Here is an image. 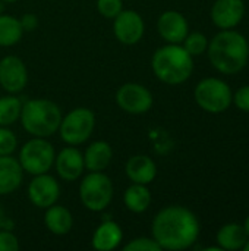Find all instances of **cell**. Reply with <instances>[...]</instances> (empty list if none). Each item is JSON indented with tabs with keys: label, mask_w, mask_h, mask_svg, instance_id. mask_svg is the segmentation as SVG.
<instances>
[{
	"label": "cell",
	"mask_w": 249,
	"mask_h": 251,
	"mask_svg": "<svg viewBox=\"0 0 249 251\" xmlns=\"http://www.w3.org/2000/svg\"><path fill=\"white\" fill-rule=\"evenodd\" d=\"M200 221L183 206H167L153 219L151 234L161 250L181 251L191 249L200 237Z\"/></svg>",
	"instance_id": "1"
},
{
	"label": "cell",
	"mask_w": 249,
	"mask_h": 251,
	"mask_svg": "<svg viewBox=\"0 0 249 251\" xmlns=\"http://www.w3.org/2000/svg\"><path fill=\"white\" fill-rule=\"evenodd\" d=\"M210 63L225 75L241 72L249 59L248 40L235 29H220L207 47Z\"/></svg>",
	"instance_id": "2"
},
{
	"label": "cell",
	"mask_w": 249,
	"mask_h": 251,
	"mask_svg": "<svg viewBox=\"0 0 249 251\" xmlns=\"http://www.w3.org/2000/svg\"><path fill=\"white\" fill-rule=\"evenodd\" d=\"M151 68L161 82L179 85L191 78L194 72V57L183 49V46L167 43L154 51Z\"/></svg>",
	"instance_id": "3"
},
{
	"label": "cell",
	"mask_w": 249,
	"mask_h": 251,
	"mask_svg": "<svg viewBox=\"0 0 249 251\" xmlns=\"http://www.w3.org/2000/svg\"><path fill=\"white\" fill-rule=\"evenodd\" d=\"M60 107L48 99H32L22 104L21 124L32 137L47 138L59 131L62 122Z\"/></svg>",
	"instance_id": "4"
},
{
	"label": "cell",
	"mask_w": 249,
	"mask_h": 251,
	"mask_svg": "<svg viewBox=\"0 0 249 251\" xmlns=\"http://www.w3.org/2000/svg\"><path fill=\"white\" fill-rule=\"evenodd\" d=\"M194 97L203 110L213 115L226 112L233 103V93L229 84L214 76L201 79L194 90Z\"/></svg>",
	"instance_id": "5"
},
{
	"label": "cell",
	"mask_w": 249,
	"mask_h": 251,
	"mask_svg": "<svg viewBox=\"0 0 249 251\" xmlns=\"http://www.w3.org/2000/svg\"><path fill=\"white\" fill-rule=\"evenodd\" d=\"M79 200L90 212H103L113 200V184L104 172H90L79 184Z\"/></svg>",
	"instance_id": "6"
},
{
	"label": "cell",
	"mask_w": 249,
	"mask_h": 251,
	"mask_svg": "<svg viewBox=\"0 0 249 251\" xmlns=\"http://www.w3.org/2000/svg\"><path fill=\"white\" fill-rule=\"evenodd\" d=\"M54 157L56 151L51 143H48L45 138L34 137L22 146L18 160L23 172L34 176L47 174L48 169L54 165Z\"/></svg>",
	"instance_id": "7"
},
{
	"label": "cell",
	"mask_w": 249,
	"mask_h": 251,
	"mask_svg": "<svg viewBox=\"0 0 249 251\" xmlns=\"http://www.w3.org/2000/svg\"><path fill=\"white\" fill-rule=\"evenodd\" d=\"M95 115L91 109L76 107L62 118L59 132L62 140L69 146L84 144L94 132Z\"/></svg>",
	"instance_id": "8"
},
{
	"label": "cell",
	"mask_w": 249,
	"mask_h": 251,
	"mask_svg": "<svg viewBox=\"0 0 249 251\" xmlns=\"http://www.w3.org/2000/svg\"><path fill=\"white\" fill-rule=\"evenodd\" d=\"M117 106L129 115H144L154 103L151 91L138 82H126L116 91Z\"/></svg>",
	"instance_id": "9"
},
{
	"label": "cell",
	"mask_w": 249,
	"mask_h": 251,
	"mask_svg": "<svg viewBox=\"0 0 249 251\" xmlns=\"http://www.w3.org/2000/svg\"><path fill=\"white\" fill-rule=\"evenodd\" d=\"M113 32L116 40L125 46L138 44L145 32L144 19L135 10H122L113 19Z\"/></svg>",
	"instance_id": "10"
},
{
	"label": "cell",
	"mask_w": 249,
	"mask_h": 251,
	"mask_svg": "<svg viewBox=\"0 0 249 251\" xmlns=\"http://www.w3.org/2000/svg\"><path fill=\"white\" fill-rule=\"evenodd\" d=\"M60 197V185L54 176L48 174L34 175L28 185V199L38 209H47L57 203Z\"/></svg>",
	"instance_id": "11"
},
{
	"label": "cell",
	"mask_w": 249,
	"mask_h": 251,
	"mask_svg": "<svg viewBox=\"0 0 249 251\" xmlns=\"http://www.w3.org/2000/svg\"><path fill=\"white\" fill-rule=\"evenodd\" d=\"M28 82V71L23 60L9 54L0 60V85L9 94L21 93Z\"/></svg>",
	"instance_id": "12"
},
{
	"label": "cell",
	"mask_w": 249,
	"mask_h": 251,
	"mask_svg": "<svg viewBox=\"0 0 249 251\" xmlns=\"http://www.w3.org/2000/svg\"><path fill=\"white\" fill-rule=\"evenodd\" d=\"M157 31L166 43L181 44L189 32V25L183 13L178 10H166L158 16Z\"/></svg>",
	"instance_id": "13"
},
{
	"label": "cell",
	"mask_w": 249,
	"mask_h": 251,
	"mask_svg": "<svg viewBox=\"0 0 249 251\" xmlns=\"http://www.w3.org/2000/svg\"><path fill=\"white\" fill-rule=\"evenodd\" d=\"M245 16L244 0H216L211 7V21L220 29H233Z\"/></svg>",
	"instance_id": "14"
},
{
	"label": "cell",
	"mask_w": 249,
	"mask_h": 251,
	"mask_svg": "<svg viewBox=\"0 0 249 251\" xmlns=\"http://www.w3.org/2000/svg\"><path fill=\"white\" fill-rule=\"evenodd\" d=\"M54 168L60 179L72 182L82 176L85 163H84V154L75 147L69 146L62 149L56 157H54Z\"/></svg>",
	"instance_id": "15"
},
{
	"label": "cell",
	"mask_w": 249,
	"mask_h": 251,
	"mask_svg": "<svg viewBox=\"0 0 249 251\" xmlns=\"http://www.w3.org/2000/svg\"><path fill=\"white\" fill-rule=\"evenodd\" d=\"M125 174L131 182L148 185L157 176V165L145 154H135L128 159L125 165Z\"/></svg>",
	"instance_id": "16"
},
{
	"label": "cell",
	"mask_w": 249,
	"mask_h": 251,
	"mask_svg": "<svg viewBox=\"0 0 249 251\" xmlns=\"http://www.w3.org/2000/svg\"><path fill=\"white\" fill-rule=\"evenodd\" d=\"M23 179V169L18 159L0 156V196H9L16 191Z\"/></svg>",
	"instance_id": "17"
},
{
	"label": "cell",
	"mask_w": 249,
	"mask_h": 251,
	"mask_svg": "<svg viewBox=\"0 0 249 251\" xmlns=\"http://www.w3.org/2000/svg\"><path fill=\"white\" fill-rule=\"evenodd\" d=\"M123 240V232L114 221H104L92 234L91 246L97 251H112L119 247Z\"/></svg>",
	"instance_id": "18"
},
{
	"label": "cell",
	"mask_w": 249,
	"mask_h": 251,
	"mask_svg": "<svg viewBox=\"0 0 249 251\" xmlns=\"http://www.w3.org/2000/svg\"><path fill=\"white\" fill-rule=\"evenodd\" d=\"M113 159V149L107 141L91 143L84 153V163L88 172H104Z\"/></svg>",
	"instance_id": "19"
},
{
	"label": "cell",
	"mask_w": 249,
	"mask_h": 251,
	"mask_svg": "<svg viewBox=\"0 0 249 251\" xmlns=\"http://www.w3.org/2000/svg\"><path fill=\"white\" fill-rule=\"evenodd\" d=\"M44 225L54 235H66L73 226V216L69 209L56 203L45 209Z\"/></svg>",
	"instance_id": "20"
},
{
	"label": "cell",
	"mask_w": 249,
	"mask_h": 251,
	"mask_svg": "<svg viewBox=\"0 0 249 251\" xmlns=\"http://www.w3.org/2000/svg\"><path fill=\"white\" fill-rule=\"evenodd\" d=\"M216 240L222 250L236 251L244 249L248 235L241 224H226L219 229Z\"/></svg>",
	"instance_id": "21"
},
{
	"label": "cell",
	"mask_w": 249,
	"mask_h": 251,
	"mask_svg": "<svg viewBox=\"0 0 249 251\" xmlns=\"http://www.w3.org/2000/svg\"><path fill=\"white\" fill-rule=\"evenodd\" d=\"M123 203L132 213H144L151 204V193L144 184L129 185L123 194Z\"/></svg>",
	"instance_id": "22"
},
{
	"label": "cell",
	"mask_w": 249,
	"mask_h": 251,
	"mask_svg": "<svg viewBox=\"0 0 249 251\" xmlns=\"http://www.w3.org/2000/svg\"><path fill=\"white\" fill-rule=\"evenodd\" d=\"M23 28L18 18L0 15V47H12L21 41Z\"/></svg>",
	"instance_id": "23"
},
{
	"label": "cell",
	"mask_w": 249,
	"mask_h": 251,
	"mask_svg": "<svg viewBox=\"0 0 249 251\" xmlns=\"http://www.w3.org/2000/svg\"><path fill=\"white\" fill-rule=\"evenodd\" d=\"M22 101L13 94L0 97V126H10L21 118Z\"/></svg>",
	"instance_id": "24"
},
{
	"label": "cell",
	"mask_w": 249,
	"mask_h": 251,
	"mask_svg": "<svg viewBox=\"0 0 249 251\" xmlns=\"http://www.w3.org/2000/svg\"><path fill=\"white\" fill-rule=\"evenodd\" d=\"M208 38L203 34V32H188V35L185 37V40L182 41L183 49L194 57V56H201L207 51L208 47Z\"/></svg>",
	"instance_id": "25"
},
{
	"label": "cell",
	"mask_w": 249,
	"mask_h": 251,
	"mask_svg": "<svg viewBox=\"0 0 249 251\" xmlns=\"http://www.w3.org/2000/svg\"><path fill=\"white\" fill-rule=\"evenodd\" d=\"M18 147V138L7 126H0V156H10Z\"/></svg>",
	"instance_id": "26"
},
{
	"label": "cell",
	"mask_w": 249,
	"mask_h": 251,
	"mask_svg": "<svg viewBox=\"0 0 249 251\" xmlns=\"http://www.w3.org/2000/svg\"><path fill=\"white\" fill-rule=\"evenodd\" d=\"M97 10L106 19H114L123 10L122 0H97Z\"/></svg>",
	"instance_id": "27"
},
{
	"label": "cell",
	"mask_w": 249,
	"mask_h": 251,
	"mask_svg": "<svg viewBox=\"0 0 249 251\" xmlns=\"http://www.w3.org/2000/svg\"><path fill=\"white\" fill-rule=\"evenodd\" d=\"M125 251H160L161 247L157 244V241L151 237H139V238H134L132 241H129L125 247Z\"/></svg>",
	"instance_id": "28"
},
{
	"label": "cell",
	"mask_w": 249,
	"mask_h": 251,
	"mask_svg": "<svg viewBox=\"0 0 249 251\" xmlns=\"http://www.w3.org/2000/svg\"><path fill=\"white\" fill-rule=\"evenodd\" d=\"M19 249L18 237L10 229H0V251H18Z\"/></svg>",
	"instance_id": "29"
},
{
	"label": "cell",
	"mask_w": 249,
	"mask_h": 251,
	"mask_svg": "<svg viewBox=\"0 0 249 251\" xmlns=\"http://www.w3.org/2000/svg\"><path fill=\"white\" fill-rule=\"evenodd\" d=\"M233 104L239 110L249 113V84L236 90V93L233 94Z\"/></svg>",
	"instance_id": "30"
},
{
	"label": "cell",
	"mask_w": 249,
	"mask_h": 251,
	"mask_svg": "<svg viewBox=\"0 0 249 251\" xmlns=\"http://www.w3.org/2000/svg\"><path fill=\"white\" fill-rule=\"evenodd\" d=\"M19 21H21V25H22L23 31H32V29H35L37 25H38V19H37V16L32 15V13L23 15Z\"/></svg>",
	"instance_id": "31"
},
{
	"label": "cell",
	"mask_w": 249,
	"mask_h": 251,
	"mask_svg": "<svg viewBox=\"0 0 249 251\" xmlns=\"http://www.w3.org/2000/svg\"><path fill=\"white\" fill-rule=\"evenodd\" d=\"M12 226H13L12 221L7 218L4 207L0 204V229H12Z\"/></svg>",
	"instance_id": "32"
},
{
	"label": "cell",
	"mask_w": 249,
	"mask_h": 251,
	"mask_svg": "<svg viewBox=\"0 0 249 251\" xmlns=\"http://www.w3.org/2000/svg\"><path fill=\"white\" fill-rule=\"evenodd\" d=\"M244 229H245V232H247V235H248V238H249V215L247 216V219H245V222H244Z\"/></svg>",
	"instance_id": "33"
},
{
	"label": "cell",
	"mask_w": 249,
	"mask_h": 251,
	"mask_svg": "<svg viewBox=\"0 0 249 251\" xmlns=\"http://www.w3.org/2000/svg\"><path fill=\"white\" fill-rule=\"evenodd\" d=\"M244 251H249V238L247 240V243H245V246H244V249H242Z\"/></svg>",
	"instance_id": "34"
},
{
	"label": "cell",
	"mask_w": 249,
	"mask_h": 251,
	"mask_svg": "<svg viewBox=\"0 0 249 251\" xmlns=\"http://www.w3.org/2000/svg\"><path fill=\"white\" fill-rule=\"evenodd\" d=\"M1 1H6V3H13V1H18V0H1Z\"/></svg>",
	"instance_id": "35"
},
{
	"label": "cell",
	"mask_w": 249,
	"mask_h": 251,
	"mask_svg": "<svg viewBox=\"0 0 249 251\" xmlns=\"http://www.w3.org/2000/svg\"><path fill=\"white\" fill-rule=\"evenodd\" d=\"M247 40H248V47H249V38H247Z\"/></svg>",
	"instance_id": "36"
}]
</instances>
